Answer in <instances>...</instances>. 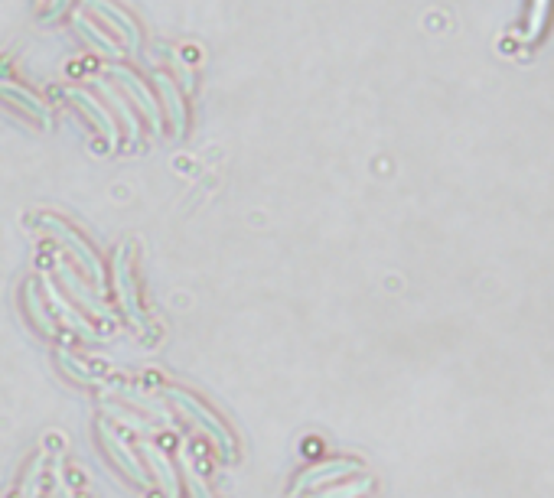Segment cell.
<instances>
[{"label":"cell","mask_w":554,"mask_h":498,"mask_svg":"<svg viewBox=\"0 0 554 498\" xmlns=\"http://www.w3.org/2000/svg\"><path fill=\"white\" fill-rule=\"evenodd\" d=\"M163 398H170L173 404H177V408L183 410V414H186L212 443H215V449L222 453V459H235V437H232V430L222 424L215 410L205 408L203 400L196 398L193 391H183V388H173V384H167V388H163Z\"/></svg>","instance_id":"6da1fadb"},{"label":"cell","mask_w":554,"mask_h":498,"mask_svg":"<svg viewBox=\"0 0 554 498\" xmlns=\"http://www.w3.org/2000/svg\"><path fill=\"white\" fill-rule=\"evenodd\" d=\"M114 284H118V296H121V306H124V313H128L130 326L138 329L144 339H150L154 329H150V323H147L144 310H140V303H138V287H134V277H130L128 248H121L118 261H114Z\"/></svg>","instance_id":"7a4b0ae2"},{"label":"cell","mask_w":554,"mask_h":498,"mask_svg":"<svg viewBox=\"0 0 554 498\" xmlns=\"http://www.w3.org/2000/svg\"><path fill=\"white\" fill-rule=\"evenodd\" d=\"M358 473V463L356 459H326V463L310 465L307 473L297 479L293 485V495H307L313 489H326V485H336L339 479L346 475H356Z\"/></svg>","instance_id":"3957f363"},{"label":"cell","mask_w":554,"mask_h":498,"mask_svg":"<svg viewBox=\"0 0 554 498\" xmlns=\"http://www.w3.org/2000/svg\"><path fill=\"white\" fill-rule=\"evenodd\" d=\"M98 437H101V446H105V453H108V456H111L114 463L121 465L124 473H128L130 479L138 482L140 489H147L150 482H147V475H144V465H140L138 453L130 449V443L124 440L121 433H118V430H114V427H108L105 420H101V424H98Z\"/></svg>","instance_id":"277c9868"},{"label":"cell","mask_w":554,"mask_h":498,"mask_svg":"<svg viewBox=\"0 0 554 498\" xmlns=\"http://www.w3.org/2000/svg\"><path fill=\"white\" fill-rule=\"evenodd\" d=\"M46 225H49V231H53V235L59 238V245H62V248H69V251L75 254V261H79L81 268L89 270V274H91V280H101V261H98V254L91 251V248L85 245V241H81V238L75 235V231L69 229V225H62V221H56V219H46Z\"/></svg>","instance_id":"5b68a950"},{"label":"cell","mask_w":554,"mask_h":498,"mask_svg":"<svg viewBox=\"0 0 554 498\" xmlns=\"http://www.w3.org/2000/svg\"><path fill=\"white\" fill-rule=\"evenodd\" d=\"M46 296H49V303H53L49 310H53V313H59V316H62V323H65V326L72 329V333L85 335L89 343H95V339H98V335H95V326H91L89 319L81 316V310H75V306H69V303H65L62 296L56 294V287H53V284H46Z\"/></svg>","instance_id":"8992f818"},{"label":"cell","mask_w":554,"mask_h":498,"mask_svg":"<svg viewBox=\"0 0 554 498\" xmlns=\"http://www.w3.org/2000/svg\"><path fill=\"white\" fill-rule=\"evenodd\" d=\"M144 459H147V463H150V469H154L157 479H160L163 498H177V495H179V489H177V475H173L170 459L163 456V453L154 446V443H144Z\"/></svg>","instance_id":"52a82bcc"},{"label":"cell","mask_w":554,"mask_h":498,"mask_svg":"<svg viewBox=\"0 0 554 498\" xmlns=\"http://www.w3.org/2000/svg\"><path fill=\"white\" fill-rule=\"evenodd\" d=\"M62 270V280H65V287H69V290H72L75 294V300L81 303V306H85V313H91V316H98V319H108V323H111V316H108V310H101V306H98V300L95 296L89 294V290H85V287H79V280L72 277V274H69V270L65 268H59Z\"/></svg>","instance_id":"ba28073f"},{"label":"cell","mask_w":554,"mask_h":498,"mask_svg":"<svg viewBox=\"0 0 554 498\" xmlns=\"http://www.w3.org/2000/svg\"><path fill=\"white\" fill-rule=\"evenodd\" d=\"M183 473H186L189 495H193V498H212L209 485H205V479H203V475H199V469H196L193 456H189L186 449H183Z\"/></svg>","instance_id":"9c48e42d"},{"label":"cell","mask_w":554,"mask_h":498,"mask_svg":"<svg viewBox=\"0 0 554 498\" xmlns=\"http://www.w3.org/2000/svg\"><path fill=\"white\" fill-rule=\"evenodd\" d=\"M368 489H372V479H358V482H346V485H326L320 495H310V498H358Z\"/></svg>","instance_id":"30bf717a"},{"label":"cell","mask_w":554,"mask_h":498,"mask_svg":"<svg viewBox=\"0 0 554 498\" xmlns=\"http://www.w3.org/2000/svg\"><path fill=\"white\" fill-rule=\"evenodd\" d=\"M26 303H30V306H26V310L33 313V319H36V326H40V329H43V333H46V335H56L59 329L53 326V319H49L46 306H43V303L36 300V290H33V284L26 287Z\"/></svg>","instance_id":"8fae6325"}]
</instances>
